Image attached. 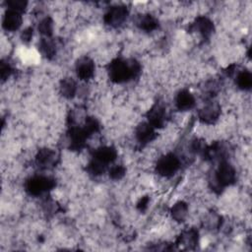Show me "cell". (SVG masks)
<instances>
[{
  "label": "cell",
  "instance_id": "1",
  "mask_svg": "<svg viewBox=\"0 0 252 252\" xmlns=\"http://www.w3.org/2000/svg\"><path fill=\"white\" fill-rule=\"evenodd\" d=\"M140 64L134 59L116 58L108 65V75L114 83H124L140 73Z\"/></svg>",
  "mask_w": 252,
  "mask_h": 252
},
{
  "label": "cell",
  "instance_id": "2",
  "mask_svg": "<svg viewBox=\"0 0 252 252\" xmlns=\"http://www.w3.org/2000/svg\"><path fill=\"white\" fill-rule=\"evenodd\" d=\"M236 179V170L228 161L221 160L215 172L213 177L214 184L212 183L213 189H224L226 186L234 183Z\"/></svg>",
  "mask_w": 252,
  "mask_h": 252
},
{
  "label": "cell",
  "instance_id": "3",
  "mask_svg": "<svg viewBox=\"0 0 252 252\" xmlns=\"http://www.w3.org/2000/svg\"><path fill=\"white\" fill-rule=\"evenodd\" d=\"M180 167V158L172 154H166L157 161L156 170L162 177H170L176 173Z\"/></svg>",
  "mask_w": 252,
  "mask_h": 252
},
{
  "label": "cell",
  "instance_id": "4",
  "mask_svg": "<svg viewBox=\"0 0 252 252\" xmlns=\"http://www.w3.org/2000/svg\"><path fill=\"white\" fill-rule=\"evenodd\" d=\"M54 186V180L44 175H35L27 180L25 184L26 191L32 196L41 195Z\"/></svg>",
  "mask_w": 252,
  "mask_h": 252
},
{
  "label": "cell",
  "instance_id": "5",
  "mask_svg": "<svg viewBox=\"0 0 252 252\" xmlns=\"http://www.w3.org/2000/svg\"><path fill=\"white\" fill-rule=\"evenodd\" d=\"M128 9L123 5L113 6L108 9L104 15V22L106 25L112 28H118L127 19Z\"/></svg>",
  "mask_w": 252,
  "mask_h": 252
},
{
  "label": "cell",
  "instance_id": "6",
  "mask_svg": "<svg viewBox=\"0 0 252 252\" xmlns=\"http://www.w3.org/2000/svg\"><path fill=\"white\" fill-rule=\"evenodd\" d=\"M220 115V105L216 101H210L199 111V118L204 124H214Z\"/></svg>",
  "mask_w": 252,
  "mask_h": 252
},
{
  "label": "cell",
  "instance_id": "7",
  "mask_svg": "<svg viewBox=\"0 0 252 252\" xmlns=\"http://www.w3.org/2000/svg\"><path fill=\"white\" fill-rule=\"evenodd\" d=\"M166 119V109L160 102L154 104L148 112V122L155 128H160L164 125Z\"/></svg>",
  "mask_w": 252,
  "mask_h": 252
},
{
  "label": "cell",
  "instance_id": "8",
  "mask_svg": "<svg viewBox=\"0 0 252 252\" xmlns=\"http://www.w3.org/2000/svg\"><path fill=\"white\" fill-rule=\"evenodd\" d=\"M135 137L138 143L141 145H147L156 139V128L149 122H142L137 126L135 130Z\"/></svg>",
  "mask_w": 252,
  "mask_h": 252
},
{
  "label": "cell",
  "instance_id": "9",
  "mask_svg": "<svg viewBox=\"0 0 252 252\" xmlns=\"http://www.w3.org/2000/svg\"><path fill=\"white\" fill-rule=\"evenodd\" d=\"M94 63L90 57H81L76 64V74L78 78L88 81L94 76Z\"/></svg>",
  "mask_w": 252,
  "mask_h": 252
},
{
  "label": "cell",
  "instance_id": "10",
  "mask_svg": "<svg viewBox=\"0 0 252 252\" xmlns=\"http://www.w3.org/2000/svg\"><path fill=\"white\" fill-rule=\"evenodd\" d=\"M116 157H117V152L113 147L103 146L95 150L93 159L106 167L109 163H112L116 159Z\"/></svg>",
  "mask_w": 252,
  "mask_h": 252
},
{
  "label": "cell",
  "instance_id": "11",
  "mask_svg": "<svg viewBox=\"0 0 252 252\" xmlns=\"http://www.w3.org/2000/svg\"><path fill=\"white\" fill-rule=\"evenodd\" d=\"M23 18L22 14L13 10H7L3 17L2 26L7 32H16L22 26Z\"/></svg>",
  "mask_w": 252,
  "mask_h": 252
},
{
  "label": "cell",
  "instance_id": "12",
  "mask_svg": "<svg viewBox=\"0 0 252 252\" xmlns=\"http://www.w3.org/2000/svg\"><path fill=\"white\" fill-rule=\"evenodd\" d=\"M175 106L180 111L190 110L195 105V97L194 95L187 90H182L177 93L175 99H174Z\"/></svg>",
  "mask_w": 252,
  "mask_h": 252
},
{
  "label": "cell",
  "instance_id": "13",
  "mask_svg": "<svg viewBox=\"0 0 252 252\" xmlns=\"http://www.w3.org/2000/svg\"><path fill=\"white\" fill-rule=\"evenodd\" d=\"M192 29L195 32L199 33L203 37H208L214 32V25L209 18L201 16L195 20V22L192 25Z\"/></svg>",
  "mask_w": 252,
  "mask_h": 252
},
{
  "label": "cell",
  "instance_id": "14",
  "mask_svg": "<svg viewBox=\"0 0 252 252\" xmlns=\"http://www.w3.org/2000/svg\"><path fill=\"white\" fill-rule=\"evenodd\" d=\"M136 25L140 30H142L146 32H151L158 29V22L153 15L145 13V14L140 15L137 18Z\"/></svg>",
  "mask_w": 252,
  "mask_h": 252
},
{
  "label": "cell",
  "instance_id": "15",
  "mask_svg": "<svg viewBox=\"0 0 252 252\" xmlns=\"http://www.w3.org/2000/svg\"><path fill=\"white\" fill-rule=\"evenodd\" d=\"M56 158V154L54 151L48 148H43L38 151L35 156V162L40 167H47L51 165Z\"/></svg>",
  "mask_w": 252,
  "mask_h": 252
},
{
  "label": "cell",
  "instance_id": "16",
  "mask_svg": "<svg viewBox=\"0 0 252 252\" xmlns=\"http://www.w3.org/2000/svg\"><path fill=\"white\" fill-rule=\"evenodd\" d=\"M60 93L66 98H72L77 93V83L73 78H64L60 83Z\"/></svg>",
  "mask_w": 252,
  "mask_h": 252
},
{
  "label": "cell",
  "instance_id": "17",
  "mask_svg": "<svg viewBox=\"0 0 252 252\" xmlns=\"http://www.w3.org/2000/svg\"><path fill=\"white\" fill-rule=\"evenodd\" d=\"M188 212H189L188 205H187V203H185L183 201H179V202L175 203L170 209V215H171L172 219L178 222L185 220V219L188 215Z\"/></svg>",
  "mask_w": 252,
  "mask_h": 252
},
{
  "label": "cell",
  "instance_id": "18",
  "mask_svg": "<svg viewBox=\"0 0 252 252\" xmlns=\"http://www.w3.org/2000/svg\"><path fill=\"white\" fill-rule=\"evenodd\" d=\"M40 53L46 58L50 59L56 54L55 43L49 37H42L38 43Z\"/></svg>",
  "mask_w": 252,
  "mask_h": 252
},
{
  "label": "cell",
  "instance_id": "19",
  "mask_svg": "<svg viewBox=\"0 0 252 252\" xmlns=\"http://www.w3.org/2000/svg\"><path fill=\"white\" fill-rule=\"evenodd\" d=\"M235 84L242 91L250 90L252 86V76L249 71H241L236 75Z\"/></svg>",
  "mask_w": 252,
  "mask_h": 252
},
{
  "label": "cell",
  "instance_id": "20",
  "mask_svg": "<svg viewBox=\"0 0 252 252\" xmlns=\"http://www.w3.org/2000/svg\"><path fill=\"white\" fill-rule=\"evenodd\" d=\"M53 31V21L50 17H46L39 22L38 32L44 37H50Z\"/></svg>",
  "mask_w": 252,
  "mask_h": 252
},
{
  "label": "cell",
  "instance_id": "21",
  "mask_svg": "<svg viewBox=\"0 0 252 252\" xmlns=\"http://www.w3.org/2000/svg\"><path fill=\"white\" fill-rule=\"evenodd\" d=\"M126 173V168L122 164H114L110 166L108 170V175L109 178L112 180H120L121 178L124 177Z\"/></svg>",
  "mask_w": 252,
  "mask_h": 252
},
{
  "label": "cell",
  "instance_id": "22",
  "mask_svg": "<svg viewBox=\"0 0 252 252\" xmlns=\"http://www.w3.org/2000/svg\"><path fill=\"white\" fill-rule=\"evenodd\" d=\"M6 4L8 7V10H13L22 14L26 10L28 3L23 0H11V1H7Z\"/></svg>",
  "mask_w": 252,
  "mask_h": 252
},
{
  "label": "cell",
  "instance_id": "23",
  "mask_svg": "<svg viewBox=\"0 0 252 252\" xmlns=\"http://www.w3.org/2000/svg\"><path fill=\"white\" fill-rule=\"evenodd\" d=\"M13 72V68L12 66L10 65V63L8 61H4L2 60V63H1V77H2V80H6L10 77V75L12 74Z\"/></svg>",
  "mask_w": 252,
  "mask_h": 252
},
{
  "label": "cell",
  "instance_id": "24",
  "mask_svg": "<svg viewBox=\"0 0 252 252\" xmlns=\"http://www.w3.org/2000/svg\"><path fill=\"white\" fill-rule=\"evenodd\" d=\"M21 36H22L23 41L29 42V41L32 39V28H27V29H25V30L23 31Z\"/></svg>",
  "mask_w": 252,
  "mask_h": 252
}]
</instances>
